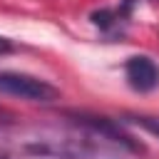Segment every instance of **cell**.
<instances>
[{
  "mask_svg": "<svg viewBox=\"0 0 159 159\" xmlns=\"http://www.w3.org/2000/svg\"><path fill=\"white\" fill-rule=\"evenodd\" d=\"M0 149L42 159H134L129 149L65 119L60 127L0 122Z\"/></svg>",
  "mask_w": 159,
  "mask_h": 159,
  "instance_id": "6da1fadb",
  "label": "cell"
},
{
  "mask_svg": "<svg viewBox=\"0 0 159 159\" xmlns=\"http://www.w3.org/2000/svg\"><path fill=\"white\" fill-rule=\"evenodd\" d=\"M124 77L134 92L139 94L154 92L159 87V65L149 55H132L124 62Z\"/></svg>",
  "mask_w": 159,
  "mask_h": 159,
  "instance_id": "277c9868",
  "label": "cell"
},
{
  "mask_svg": "<svg viewBox=\"0 0 159 159\" xmlns=\"http://www.w3.org/2000/svg\"><path fill=\"white\" fill-rule=\"evenodd\" d=\"M124 124H137L144 132L159 137V114H124V119H119Z\"/></svg>",
  "mask_w": 159,
  "mask_h": 159,
  "instance_id": "8992f818",
  "label": "cell"
},
{
  "mask_svg": "<svg viewBox=\"0 0 159 159\" xmlns=\"http://www.w3.org/2000/svg\"><path fill=\"white\" fill-rule=\"evenodd\" d=\"M132 10H134V0H122L117 7H99L89 15L92 25L99 27L102 35L107 37H122L127 25H129V17H132Z\"/></svg>",
  "mask_w": 159,
  "mask_h": 159,
  "instance_id": "5b68a950",
  "label": "cell"
},
{
  "mask_svg": "<svg viewBox=\"0 0 159 159\" xmlns=\"http://www.w3.org/2000/svg\"><path fill=\"white\" fill-rule=\"evenodd\" d=\"M12 50H15V45H12L7 37L0 35V55H7V52H12Z\"/></svg>",
  "mask_w": 159,
  "mask_h": 159,
  "instance_id": "52a82bcc",
  "label": "cell"
},
{
  "mask_svg": "<svg viewBox=\"0 0 159 159\" xmlns=\"http://www.w3.org/2000/svg\"><path fill=\"white\" fill-rule=\"evenodd\" d=\"M0 159H10V157H5V154H0Z\"/></svg>",
  "mask_w": 159,
  "mask_h": 159,
  "instance_id": "9c48e42d",
  "label": "cell"
},
{
  "mask_svg": "<svg viewBox=\"0 0 159 159\" xmlns=\"http://www.w3.org/2000/svg\"><path fill=\"white\" fill-rule=\"evenodd\" d=\"M0 94L27 99V102H40V104H50L60 99V89L52 82L27 75V72H15V70L0 72Z\"/></svg>",
  "mask_w": 159,
  "mask_h": 159,
  "instance_id": "3957f363",
  "label": "cell"
},
{
  "mask_svg": "<svg viewBox=\"0 0 159 159\" xmlns=\"http://www.w3.org/2000/svg\"><path fill=\"white\" fill-rule=\"evenodd\" d=\"M17 117L10 112V109H5V107H0V122H15Z\"/></svg>",
  "mask_w": 159,
  "mask_h": 159,
  "instance_id": "ba28073f",
  "label": "cell"
},
{
  "mask_svg": "<svg viewBox=\"0 0 159 159\" xmlns=\"http://www.w3.org/2000/svg\"><path fill=\"white\" fill-rule=\"evenodd\" d=\"M62 117L67 122L87 129V132H94V134H99V137H104V139H109V142L129 149L137 157H142L147 152V147L119 119H112V117H104V114H94V112H87V109H62Z\"/></svg>",
  "mask_w": 159,
  "mask_h": 159,
  "instance_id": "7a4b0ae2",
  "label": "cell"
}]
</instances>
